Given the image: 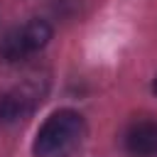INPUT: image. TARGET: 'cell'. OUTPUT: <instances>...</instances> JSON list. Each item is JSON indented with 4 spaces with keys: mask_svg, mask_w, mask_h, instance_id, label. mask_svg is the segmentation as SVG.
Segmentation results:
<instances>
[{
    "mask_svg": "<svg viewBox=\"0 0 157 157\" xmlns=\"http://www.w3.org/2000/svg\"><path fill=\"white\" fill-rule=\"evenodd\" d=\"M86 132L83 118L76 110H56L52 113L34 137V155L37 157H61L74 150Z\"/></svg>",
    "mask_w": 157,
    "mask_h": 157,
    "instance_id": "1",
    "label": "cell"
},
{
    "mask_svg": "<svg viewBox=\"0 0 157 157\" xmlns=\"http://www.w3.org/2000/svg\"><path fill=\"white\" fill-rule=\"evenodd\" d=\"M37 105V93L27 86L12 88L0 96V123H17L25 120Z\"/></svg>",
    "mask_w": 157,
    "mask_h": 157,
    "instance_id": "4",
    "label": "cell"
},
{
    "mask_svg": "<svg viewBox=\"0 0 157 157\" xmlns=\"http://www.w3.org/2000/svg\"><path fill=\"white\" fill-rule=\"evenodd\" d=\"M152 88H155V93H157V76H155V83H152Z\"/></svg>",
    "mask_w": 157,
    "mask_h": 157,
    "instance_id": "5",
    "label": "cell"
},
{
    "mask_svg": "<svg viewBox=\"0 0 157 157\" xmlns=\"http://www.w3.org/2000/svg\"><path fill=\"white\" fill-rule=\"evenodd\" d=\"M52 39V27L44 20H29L20 27H12L0 39V56L5 61H22L39 52Z\"/></svg>",
    "mask_w": 157,
    "mask_h": 157,
    "instance_id": "2",
    "label": "cell"
},
{
    "mask_svg": "<svg viewBox=\"0 0 157 157\" xmlns=\"http://www.w3.org/2000/svg\"><path fill=\"white\" fill-rule=\"evenodd\" d=\"M123 142L132 157H157V123L155 120L130 123Z\"/></svg>",
    "mask_w": 157,
    "mask_h": 157,
    "instance_id": "3",
    "label": "cell"
}]
</instances>
